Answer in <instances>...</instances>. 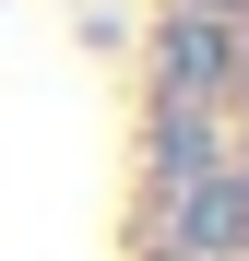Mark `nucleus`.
Masks as SVG:
<instances>
[{
    "label": "nucleus",
    "mask_w": 249,
    "mask_h": 261,
    "mask_svg": "<svg viewBox=\"0 0 249 261\" xmlns=\"http://www.w3.org/2000/svg\"><path fill=\"white\" fill-rule=\"evenodd\" d=\"M166 249L178 261H237L249 249V166H214L166 202Z\"/></svg>",
    "instance_id": "f257e3e1"
},
{
    "label": "nucleus",
    "mask_w": 249,
    "mask_h": 261,
    "mask_svg": "<svg viewBox=\"0 0 249 261\" xmlns=\"http://www.w3.org/2000/svg\"><path fill=\"white\" fill-rule=\"evenodd\" d=\"M154 178H166V202H178L190 178H214V119L202 107H166L154 119Z\"/></svg>",
    "instance_id": "7ed1b4c3"
},
{
    "label": "nucleus",
    "mask_w": 249,
    "mask_h": 261,
    "mask_svg": "<svg viewBox=\"0 0 249 261\" xmlns=\"http://www.w3.org/2000/svg\"><path fill=\"white\" fill-rule=\"evenodd\" d=\"M178 12H214V24H237V12H249V0H178Z\"/></svg>",
    "instance_id": "20e7f679"
},
{
    "label": "nucleus",
    "mask_w": 249,
    "mask_h": 261,
    "mask_svg": "<svg viewBox=\"0 0 249 261\" xmlns=\"http://www.w3.org/2000/svg\"><path fill=\"white\" fill-rule=\"evenodd\" d=\"M154 60H166V107H214V83L237 71V24H214V12H178Z\"/></svg>",
    "instance_id": "f03ea898"
}]
</instances>
